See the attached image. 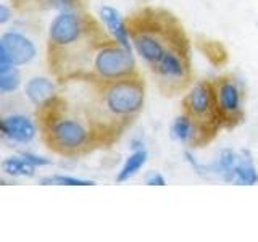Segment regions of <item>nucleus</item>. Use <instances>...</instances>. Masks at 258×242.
I'll return each mask as SVG.
<instances>
[{
    "instance_id": "obj_1",
    "label": "nucleus",
    "mask_w": 258,
    "mask_h": 242,
    "mask_svg": "<svg viewBox=\"0 0 258 242\" xmlns=\"http://www.w3.org/2000/svg\"><path fill=\"white\" fill-rule=\"evenodd\" d=\"M126 21L133 50L147 65L160 94L174 97L187 91L194 79L192 50L181 21L158 7H144Z\"/></svg>"
},
{
    "instance_id": "obj_2",
    "label": "nucleus",
    "mask_w": 258,
    "mask_h": 242,
    "mask_svg": "<svg viewBox=\"0 0 258 242\" xmlns=\"http://www.w3.org/2000/svg\"><path fill=\"white\" fill-rule=\"evenodd\" d=\"M113 40L110 32L84 10L58 13L47 31L48 70L60 83L87 79L95 53Z\"/></svg>"
},
{
    "instance_id": "obj_3",
    "label": "nucleus",
    "mask_w": 258,
    "mask_h": 242,
    "mask_svg": "<svg viewBox=\"0 0 258 242\" xmlns=\"http://www.w3.org/2000/svg\"><path fill=\"white\" fill-rule=\"evenodd\" d=\"M73 94L92 121L102 145L108 147L141 115L145 103V83L139 75L119 79H75Z\"/></svg>"
},
{
    "instance_id": "obj_4",
    "label": "nucleus",
    "mask_w": 258,
    "mask_h": 242,
    "mask_svg": "<svg viewBox=\"0 0 258 242\" xmlns=\"http://www.w3.org/2000/svg\"><path fill=\"white\" fill-rule=\"evenodd\" d=\"M39 133L45 147L64 158L84 157L103 147L86 110L73 95H55L37 108Z\"/></svg>"
},
{
    "instance_id": "obj_5",
    "label": "nucleus",
    "mask_w": 258,
    "mask_h": 242,
    "mask_svg": "<svg viewBox=\"0 0 258 242\" xmlns=\"http://www.w3.org/2000/svg\"><path fill=\"white\" fill-rule=\"evenodd\" d=\"M182 111L194 121V126H196L194 149L210 144L223 129L212 81L192 83L182 97Z\"/></svg>"
},
{
    "instance_id": "obj_6",
    "label": "nucleus",
    "mask_w": 258,
    "mask_h": 242,
    "mask_svg": "<svg viewBox=\"0 0 258 242\" xmlns=\"http://www.w3.org/2000/svg\"><path fill=\"white\" fill-rule=\"evenodd\" d=\"M134 75H139V70L133 50L113 40L100 47L95 53L87 79H119Z\"/></svg>"
},
{
    "instance_id": "obj_7",
    "label": "nucleus",
    "mask_w": 258,
    "mask_h": 242,
    "mask_svg": "<svg viewBox=\"0 0 258 242\" xmlns=\"http://www.w3.org/2000/svg\"><path fill=\"white\" fill-rule=\"evenodd\" d=\"M218 113H220L221 126L224 129H231L239 126L244 121V94L242 87L231 75L218 76L212 81Z\"/></svg>"
},
{
    "instance_id": "obj_8",
    "label": "nucleus",
    "mask_w": 258,
    "mask_h": 242,
    "mask_svg": "<svg viewBox=\"0 0 258 242\" xmlns=\"http://www.w3.org/2000/svg\"><path fill=\"white\" fill-rule=\"evenodd\" d=\"M37 55V47L20 31H7L0 37V67H23Z\"/></svg>"
},
{
    "instance_id": "obj_9",
    "label": "nucleus",
    "mask_w": 258,
    "mask_h": 242,
    "mask_svg": "<svg viewBox=\"0 0 258 242\" xmlns=\"http://www.w3.org/2000/svg\"><path fill=\"white\" fill-rule=\"evenodd\" d=\"M0 133L4 139L15 144H29L36 139L39 133L37 121L23 113H12L0 121Z\"/></svg>"
},
{
    "instance_id": "obj_10",
    "label": "nucleus",
    "mask_w": 258,
    "mask_h": 242,
    "mask_svg": "<svg viewBox=\"0 0 258 242\" xmlns=\"http://www.w3.org/2000/svg\"><path fill=\"white\" fill-rule=\"evenodd\" d=\"M87 0H12L13 8L23 15H37L45 12H78L84 10Z\"/></svg>"
},
{
    "instance_id": "obj_11",
    "label": "nucleus",
    "mask_w": 258,
    "mask_h": 242,
    "mask_svg": "<svg viewBox=\"0 0 258 242\" xmlns=\"http://www.w3.org/2000/svg\"><path fill=\"white\" fill-rule=\"evenodd\" d=\"M100 20L105 24V28L110 32V36L116 40L119 45H123L129 50H133V44H131V36H129V28H127V21L126 18L121 16V13L110 5H103L99 10Z\"/></svg>"
},
{
    "instance_id": "obj_12",
    "label": "nucleus",
    "mask_w": 258,
    "mask_h": 242,
    "mask_svg": "<svg viewBox=\"0 0 258 242\" xmlns=\"http://www.w3.org/2000/svg\"><path fill=\"white\" fill-rule=\"evenodd\" d=\"M24 94H26L28 100L36 108H39L48 100H52L55 95H58V87L52 79L44 76H34L24 86Z\"/></svg>"
},
{
    "instance_id": "obj_13",
    "label": "nucleus",
    "mask_w": 258,
    "mask_h": 242,
    "mask_svg": "<svg viewBox=\"0 0 258 242\" xmlns=\"http://www.w3.org/2000/svg\"><path fill=\"white\" fill-rule=\"evenodd\" d=\"M239 158H240V152L231 150V149L221 150L218 153L216 160L210 165V168H212V174L218 176L224 183H232Z\"/></svg>"
},
{
    "instance_id": "obj_14",
    "label": "nucleus",
    "mask_w": 258,
    "mask_h": 242,
    "mask_svg": "<svg viewBox=\"0 0 258 242\" xmlns=\"http://www.w3.org/2000/svg\"><path fill=\"white\" fill-rule=\"evenodd\" d=\"M258 183V169L253 161L252 153L248 150H240V158L234 173L232 184L237 186H253Z\"/></svg>"
},
{
    "instance_id": "obj_15",
    "label": "nucleus",
    "mask_w": 258,
    "mask_h": 242,
    "mask_svg": "<svg viewBox=\"0 0 258 242\" xmlns=\"http://www.w3.org/2000/svg\"><path fill=\"white\" fill-rule=\"evenodd\" d=\"M149 160V153L144 147L134 150L131 155L126 158V161L121 166V169L116 174V183H126L129 179H133L136 174H139L141 169L147 165Z\"/></svg>"
},
{
    "instance_id": "obj_16",
    "label": "nucleus",
    "mask_w": 258,
    "mask_h": 242,
    "mask_svg": "<svg viewBox=\"0 0 258 242\" xmlns=\"http://www.w3.org/2000/svg\"><path fill=\"white\" fill-rule=\"evenodd\" d=\"M171 136L174 141H177L179 144L190 145V147L196 142V126H194V121L184 111L174 118L171 125Z\"/></svg>"
},
{
    "instance_id": "obj_17",
    "label": "nucleus",
    "mask_w": 258,
    "mask_h": 242,
    "mask_svg": "<svg viewBox=\"0 0 258 242\" xmlns=\"http://www.w3.org/2000/svg\"><path fill=\"white\" fill-rule=\"evenodd\" d=\"M2 169L10 177H32L36 174V166L23 155L5 158L2 161Z\"/></svg>"
},
{
    "instance_id": "obj_18",
    "label": "nucleus",
    "mask_w": 258,
    "mask_h": 242,
    "mask_svg": "<svg viewBox=\"0 0 258 242\" xmlns=\"http://www.w3.org/2000/svg\"><path fill=\"white\" fill-rule=\"evenodd\" d=\"M21 86V73L18 71L16 67H0V92L4 95L12 94L18 91V87Z\"/></svg>"
},
{
    "instance_id": "obj_19",
    "label": "nucleus",
    "mask_w": 258,
    "mask_h": 242,
    "mask_svg": "<svg viewBox=\"0 0 258 242\" xmlns=\"http://www.w3.org/2000/svg\"><path fill=\"white\" fill-rule=\"evenodd\" d=\"M40 184L48 186H92L95 184L91 179H83V177H75V176H64V174H53V176H45L40 179Z\"/></svg>"
},
{
    "instance_id": "obj_20",
    "label": "nucleus",
    "mask_w": 258,
    "mask_h": 242,
    "mask_svg": "<svg viewBox=\"0 0 258 242\" xmlns=\"http://www.w3.org/2000/svg\"><path fill=\"white\" fill-rule=\"evenodd\" d=\"M21 155H23L24 158H28L36 168L48 166V165L52 163V160H48V158H45V157H40V155H37V153H32V152H23Z\"/></svg>"
},
{
    "instance_id": "obj_21",
    "label": "nucleus",
    "mask_w": 258,
    "mask_h": 242,
    "mask_svg": "<svg viewBox=\"0 0 258 242\" xmlns=\"http://www.w3.org/2000/svg\"><path fill=\"white\" fill-rule=\"evenodd\" d=\"M145 184L149 186H165L166 184V179L163 174H160L157 171H152L145 176Z\"/></svg>"
},
{
    "instance_id": "obj_22",
    "label": "nucleus",
    "mask_w": 258,
    "mask_h": 242,
    "mask_svg": "<svg viewBox=\"0 0 258 242\" xmlns=\"http://www.w3.org/2000/svg\"><path fill=\"white\" fill-rule=\"evenodd\" d=\"M12 15H13V12L7 5H0V23L2 24L8 23V20L12 18Z\"/></svg>"
}]
</instances>
